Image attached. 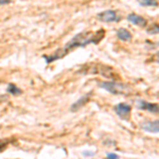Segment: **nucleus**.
<instances>
[{
  "instance_id": "obj_9",
  "label": "nucleus",
  "mask_w": 159,
  "mask_h": 159,
  "mask_svg": "<svg viewBox=\"0 0 159 159\" xmlns=\"http://www.w3.org/2000/svg\"><path fill=\"white\" fill-rule=\"evenodd\" d=\"M117 36L119 39H121L122 42H129L133 37L132 33H130L129 30L124 29V28H120V29L117 31Z\"/></svg>"
},
{
  "instance_id": "obj_11",
  "label": "nucleus",
  "mask_w": 159,
  "mask_h": 159,
  "mask_svg": "<svg viewBox=\"0 0 159 159\" xmlns=\"http://www.w3.org/2000/svg\"><path fill=\"white\" fill-rule=\"evenodd\" d=\"M140 6L142 7H156L157 6V2L156 1H153V0H143V1H140L139 2Z\"/></svg>"
},
{
  "instance_id": "obj_17",
  "label": "nucleus",
  "mask_w": 159,
  "mask_h": 159,
  "mask_svg": "<svg viewBox=\"0 0 159 159\" xmlns=\"http://www.w3.org/2000/svg\"><path fill=\"white\" fill-rule=\"evenodd\" d=\"M0 127H1V126H0Z\"/></svg>"
},
{
  "instance_id": "obj_1",
  "label": "nucleus",
  "mask_w": 159,
  "mask_h": 159,
  "mask_svg": "<svg viewBox=\"0 0 159 159\" xmlns=\"http://www.w3.org/2000/svg\"><path fill=\"white\" fill-rule=\"evenodd\" d=\"M104 36H105V30L103 29H100L98 31H96V32H92V31L81 32L79 34H76L70 42L66 43L64 48L57 49L51 55H43V57L45 58L48 64H50L56 60H60V58L64 57L71 50L75 49V48H84L87 45H90V43L97 45V43H99L103 39Z\"/></svg>"
},
{
  "instance_id": "obj_3",
  "label": "nucleus",
  "mask_w": 159,
  "mask_h": 159,
  "mask_svg": "<svg viewBox=\"0 0 159 159\" xmlns=\"http://www.w3.org/2000/svg\"><path fill=\"white\" fill-rule=\"evenodd\" d=\"M114 110L116 112L118 117H120L122 120L127 121L130 115V110H132V106L126 103H119L114 107Z\"/></svg>"
},
{
  "instance_id": "obj_7",
  "label": "nucleus",
  "mask_w": 159,
  "mask_h": 159,
  "mask_svg": "<svg viewBox=\"0 0 159 159\" xmlns=\"http://www.w3.org/2000/svg\"><path fill=\"white\" fill-rule=\"evenodd\" d=\"M91 94H92V91L88 92V93H86V94H84V96L82 97L81 99L74 102V103L70 106V111L75 112V111H78L79 109H81L83 106H85L86 103H88V101L90 100Z\"/></svg>"
},
{
  "instance_id": "obj_16",
  "label": "nucleus",
  "mask_w": 159,
  "mask_h": 159,
  "mask_svg": "<svg viewBox=\"0 0 159 159\" xmlns=\"http://www.w3.org/2000/svg\"><path fill=\"white\" fill-rule=\"evenodd\" d=\"M10 2H11L10 0H0V7L4 6V4H9Z\"/></svg>"
},
{
  "instance_id": "obj_10",
  "label": "nucleus",
  "mask_w": 159,
  "mask_h": 159,
  "mask_svg": "<svg viewBox=\"0 0 159 159\" xmlns=\"http://www.w3.org/2000/svg\"><path fill=\"white\" fill-rule=\"evenodd\" d=\"M7 92L10 94H12V96H19V94L22 93V90L19 88V87H17L15 84H9L7 85Z\"/></svg>"
},
{
  "instance_id": "obj_6",
  "label": "nucleus",
  "mask_w": 159,
  "mask_h": 159,
  "mask_svg": "<svg viewBox=\"0 0 159 159\" xmlns=\"http://www.w3.org/2000/svg\"><path fill=\"white\" fill-rule=\"evenodd\" d=\"M140 127L144 130V132L152 133V134H158L159 122H158V120H154V121H143L140 123Z\"/></svg>"
},
{
  "instance_id": "obj_14",
  "label": "nucleus",
  "mask_w": 159,
  "mask_h": 159,
  "mask_svg": "<svg viewBox=\"0 0 159 159\" xmlns=\"http://www.w3.org/2000/svg\"><path fill=\"white\" fill-rule=\"evenodd\" d=\"M7 100V96H6V94H0V104L3 103Z\"/></svg>"
},
{
  "instance_id": "obj_12",
  "label": "nucleus",
  "mask_w": 159,
  "mask_h": 159,
  "mask_svg": "<svg viewBox=\"0 0 159 159\" xmlns=\"http://www.w3.org/2000/svg\"><path fill=\"white\" fill-rule=\"evenodd\" d=\"M158 31H159V29H158L157 25H153L152 29H148V33H150V34H157Z\"/></svg>"
},
{
  "instance_id": "obj_2",
  "label": "nucleus",
  "mask_w": 159,
  "mask_h": 159,
  "mask_svg": "<svg viewBox=\"0 0 159 159\" xmlns=\"http://www.w3.org/2000/svg\"><path fill=\"white\" fill-rule=\"evenodd\" d=\"M99 85L101 88L105 89V90H107L112 94H116V96H120V94H124L125 96V93L129 90V88L125 85H123L121 83H117V82H114V81L102 82Z\"/></svg>"
},
{
  "instance_id": "obj_8",
  "label": "nucleus",
  "mask_w": 159,
  "mask_h": 159,
  "mask_svg": "<svg viewBox=\"0 0 159 159\" xmlns=\"http://www.w3.org/2000/svg\"><path fill=\"white\" fill-rule=\"evenodd\" d=\"M127 20H129V22H132V24H134V25H138V27H141V28L147 27V25H148L147 19L143 18V17L140 16V15L135 14V13L129 14V16H127Z\"/></svg>"
},
{
  "instance_id": "obj_4",
  "label": "nucleus",
  "mask_w": 159,
  "mask_h": 159,
  "mask_svg": "<svg viewBox=\"0 0 159 159\" xmlns=\"http://www.w3.org/2000/svg\"><path fill=\"white\" fill-rule=\"evenodd\" d=\"M97 17L101 20V21L104 22H118L120 21L121 17L118 16L117 12L114 11V10H106L104 12H101L97 15Z\"/></svg>"
},
{
  "instance_id": "obj_13",
  "label": "nucleus",
  "mask_w": 159,
  "mask_h": 159,
  "mask_svg": "<svg viewBox=\"0 0 159 159\" xmlns=\"http://www.w3.org/2000/svg\"><path fill=\"white\" fill-rule=\"evenodd\" d=\"M106 158L107 159H119L120 157L117 155V154H115V153H107Z\"/></svg>"
},
{
  "instance_id": "obj_15",
  "label": "nucleus",
  "mask_w": 159,
  "mask_h": 159,
  "mask_svg": "<svg viewBox=\"0 0 159 159\" xmlns=\"http://www.w3.org/2000/svg\"><path fill=\"white\" fill-rule=\"evenodd\" d=\"M7 145V142H3V143H0V153H1V152H2V151H4V150H6Z\"/></svg>"
},
{
  "instance_id": "obj_5",
  "label": "nucleus",
  "mask_w": 159,
  "mask_h": 159,
  "mask_svg": "<svg viewBox=\"0 0 159 159\" xmlns=\"http://www.w3.org/2000/svg\"><path fill=\"white\" fill-rule=\"evenodd\" d=\"M137 105V108L142 109V110H147V111L151 112V114H158V105L150 103V102L143 101V100H137L136 102Z\"/></svg>"
}]
</instances>
